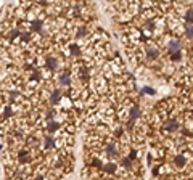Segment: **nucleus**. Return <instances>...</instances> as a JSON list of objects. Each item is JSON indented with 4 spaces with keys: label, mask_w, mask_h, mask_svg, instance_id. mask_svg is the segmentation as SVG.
<instances>
[{
    "label": "nucleus",
    "mask_w": 193,
    "mask_h": 180,
    "mask_svg": "<svg viewBox=\"0 0 193 180\" xmlns=\"http://www.w3.org/2000/svg\"><path fill=\"white\" fill-rule=\"evenodd\" d=\"M60 97H61V93H60V90H55L53 95H52V103H58L56 100H60Z\"/></svg>",
    "instance_id": "nucleus-1"
},
{
    "label": "nucleus",
    "mask_w": 193,
    "mask_h": 180,
    "mask_svg": "<svg viewBox=\"0 0 193 180\" xmlns=\"http://www.w3.org/2000/svg\"><path fill=\"white\" fill-rule=\"evenodd\" d=\"M53 145V138H45V148H52Z\"/></svg>",
    "instance_id": "nucleus-3"
},
{
    "label": "nucleus",
    "mask_w": 193,
    "mask_h": 180,
    "mask_svg": "<svg viewBox=\"0 0 193 180\" xmlns=\"http://www.w3.org/2000/svg\"><path fill=\"white\" fill-rule=\"evenodd\" d=\"M187 32H188V36L193 37V28H188V29H187Z\"/></svg>",
    "instance_id": "nucleus-4"
},
{
    "label": "nucleus",
    "mask_w": 193,
    "mask_h": 180,
    "mask_svg": "<svg viewBox=\"0 0 193 180\" xmlns=\"http://www.w3.org/2000/svg\"><path fill=\"white\" fill-rule=\"evenodd\" d=\"M60 82H61L63 85H68V84H69V77H68V74H65V76H61V77H60Z\"/></svg>",
    "instance_id": "nucleus-2"
}]
</instances>
